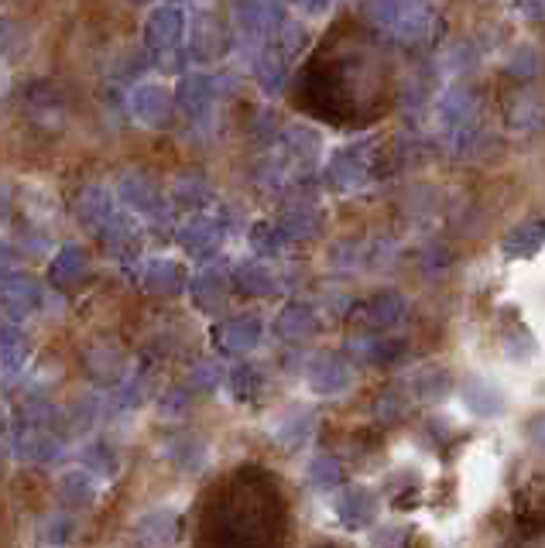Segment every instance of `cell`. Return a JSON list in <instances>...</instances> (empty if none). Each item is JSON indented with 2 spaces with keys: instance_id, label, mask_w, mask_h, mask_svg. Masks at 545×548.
Masks as SVG:
<instances>
[{
  "instance_id": "obj_1",
  "label": "cell",
  "mask_w": 545,
  "mask_h": 548,
  "mask_svg": "<svg viewBox=\"0 0 545 548\" xmlns=\"http://www.w3.org/2000/svg\"><path fill=\"white\" fill-rule=\"evenodd\" d=\"M306 384L319 398H343L354 388V367L340 353H316L306 364Z\"/></svg>"
},
{
  "instance_id": "obj_2",
  "label": "cell",
  "mask_w": 545,
  "mask_h": 548,
  "mask_svg": "<svg viewBox=\"0 0 545 548\" xmlns=\"http://www.w3.org/2000/svg\"><path fill=\"white\" fill-rule=\"evenodd\" d=\"M66 449V435L45 425H18L11 435V453L21 463H55Z\"/></svg>"
},
{
  "instance_id": "obj_3",
  "label": "cell",
  "mask_w": 545,
  "mask_h": 548,
  "mask_svg": "<svg viewBox=\"0 0 545 548\" xmlns=\"http://www.w3.org/2000/svg\"><path fill=\"white\" fill-rule=\"evenodd\" d=\"M333 511H336V521L350 531H360V528H371L374 518H378L381 504H378V494L371 487H340L333 497Z\"/></svg>"
},
{
  "instance_id": "obj_4",
  "label": "cell",
  "mask_w": 545,
  "mask_h": 548,
  "mask_svg": "<svg viewBox=\"0 0 545 548\" xmlns=\"http://www.w3.org/2000/svg\"><path fill=\"white\" fill-rule=\"evenodd\" d=\"M354 319L360 326L374 329V333H388V329L402 326L408 319V298L398 295V292H378L354 309Z\"/></svg>"
},
{
  "instance_id": "obj_5",
  "label": "cell",
  "mask_w": 545,
  "mask_h": 548,
  "mask_svg": "<svg viewBox=\"0 0 545 548\" xmlns=\"http://www.w3.org/2000/svg\"><path fill=\"white\" fill-rule=\"evenodd\" d=\"M42 285L28 274H11V278L0 281V309L11 319H28L42 309Z\"/></svg>"
},
{
  "instance_id": "obj_6",
  "label": "cell",
  "mask_w": 545,
  "mask_h": 548,
  "mask_svg": "<svg viewBox=\"0 0 545 548\" xmlns=\"http://www.w3.org/2000/svg\"><path fill=\"white\" fill-rule=\"evenodd\" d=\"M261 336H264V322H261V316H251V312L216 326V346H220L223 353H230V357L251 353L254 346L261 343Z\"/></svg>"
},
{
  "instance_id": "obj_7",
  "label": "cell",
  "mask_w": 545,
  "mask_h": 548,
  "mask_svg": "<svg viewBox=\"0 0 545 548\" xmlns=\"http://www.w3.org/2000/svg\"><path fill=\"white\" fill-rule=\"evenodd\" d=\"M460 398H463V408L477 418H498L504 415V408H508V394H504L491 377H480V374L463 381Z\"/></svg>"
},
{
  "instance_id": "obj_8",
  "label": "cell",
  "mask_w": 545,
  "mask_h": 548,
  "mask_svg": "<svg viewBox=\"0 0 545 548\" xmlns=\"http://www.w3.org/2000/svg\"><path fill=\"white\" fill-rule=\"evenodd\" d=\"M316 425H319L316 408L295 405V408L282 411V415H278L275 422H271V435H275L278 446H285V449H299V446H306V442L312 439V432H316Z\"/></svg>"
},
{
  "instance_id": "obj_9",
  "label": "cell",
  "mask_w": 545,
  "mask_h": 548,
  "mask_svg": "<svg viewBox=\"0 0 545 548\" xmlns=\"http://www.w3.org/2000/svg\"><path fill=\"white\" fill-rule=\"evenodd\" d=\"M182 35H186V18L179 7H155L144 21V42L151 52H168L182 42Z\"/></svg>"
},
{
  "instance_id": "obj_10",
  "label": "cell",
  "mask_w": 545,
  "mask_h": 548,
  "mask_svg": "<svg viewBox=\"0 0 545 548\" xmlns=\"http://www.w3.org/2000/svg\"><path fill=\"white\" fill-rule=\"evenodd\" d=\"M223 240V227L220 220H213V216H189L186 223L179 227V244L182 251L192 254V257H210L216 247H220Z\"/></svg>"
},
{
  "instance_id": "obj_11",
  "label": "cell",
  "mask_w": 545,
  "mask_h": 548,
  "mask_svg": "<svg viewBox=\"0 0 545 548\" xmlns=\"http://www.w3.org/2000/svg\"><path fill=\"white\" fill-rule=\"evenodd\" d=\"M450 391H453V374L446 367L426 364L412 370V377H408V398L422 401V405H439V401L450 398Z\"/></svg>"
},
{
  "instance_id": "obj_12",
  "label": "cell",
  "mask_w": 545,
  "mask_h": 548,
  "mask_svg": "<svg viewBox=\"0 0 545 548\" xmlns=\"http://www.w3.org/2000/svg\"><path fill=\"white\" fill-rule=\"evenodd\" d=\"M275 333L288 343H306L319 333V312L312 309V305H302V302L285 305L275 319Z\"/></svg>"
},
{
  "instance_id": "obj_13",
  "label": "cell",
  "mask_w": 545,
  "mask_h": 548,
  "mask_svg": "<svg viewBox=\"0 0 545 548\" xmlns=\"http://www.w3.org/2000/svg\"><path fill=\"white\" fill-rule=\"evenodd\" d=\"M141 281L144 288L155 295H179L182 288L189 285V274L179 261H172V257H155V261L144 264Z\"/></svg>"
},
{
  "instance_id": "obj_14",
  "label": "cell",
  "mask_w": 545,
  "mask_h": 548,
  "mask_svg": "<svg viewBox=\"0 0 545 548\" xmlns=\"http://www.w3.org/2000/svg\"><path fill=\"white\" fill-rule=\"evenodd\" d=\"M350 357L367 367H388L405 357V343L388 340V336H360V340H350Z\"/></svg>"
},
{
  "instance_id": "obj_15",
  "label": "cell",
  "mask_w": 545,
  "mask_h": 548,
  "mask_svg": "<svg viewBox=\"0 0 545 548\" xmlns=\"http://www.w3.org/2000/svg\"><path fill=\"white\" fill-rule=\"evenodd\" d=\"M83 364H86V374H90L96 384H110V388H117V384L127 377L124 374V353H120L117 346H107V343L90 346Z\"/></svg>"
},
{
  "instance_id": "obj_16",
  "label": "cell",
  "mask_w": 545,
  "mask_h": 548,
  "mask_svg": "<svg viewBox=\"0 0 545 548\" xmlns=\"http://www.w3.org/2000/svg\"><path fill=\"white\" fill-rule=\"evenodd\" d=\"M86 271H90V257H86L83 247H76V244H66L52 261H48V281H52L55 288L79 285V281L86 278Z\"/></svg>"
},
{
  "instance_id": "obj_17",
  "label": "cell",
  "mask_w": 545,
  "mask_h": 548,
  "mask_svg": "<svg viewBox=\"0 0 545 548\" xmlns=\"http://www.w3.org/2000/svg\"><path fill=\"white\" fill-rule=\"evenodd\" d=\"M138 535L144 548H168L179 538V514L172 507H158V511L144 514L138 521Z\"/></svg>"
},
{
  "instance_id": "obj_18",
  "label": "cell",
  "mask_w": 545,
  "mask_h": 548,
  "mask_svg": "<svg viewBox=\"0 0 545 548\" xmlns=\"http://www.w3.org/2000/svg\"><path fill=\"white\" fill-rule=\"evenodd\" d=\"M367 172H371V161L360 155V148H343L330 158V182L343 192L357 189L367 179Z\"/></svg>"
},
{
  "instance_id": "obj_19",
  "label": "cell",
  "mask_w": 545,
  "mask_h": 548,
  "mask_svg": "<svg viewBox=\"0 0 545 548\" xmlns=\"http://www.w3.org/2000/svg\"><path fill=\"white\" fill-rule=\"evenodd\" d=\"M96 487H100V480L93 477L90 470H69L62 473L59 480V501L69 507V511H86L93 501H96Z\"/></svg>"
},
{
  "instance_id": "obj_20",
  "label": "cell",
  "mask_w": 545,
  "mask_h": 548,
  "mask_svg": "<svg viewBox=\"0 0 545 548\" xmlns=\"http://www.w3.org/2000/svg\"><path fill=\"white\" fill-rule=\"evenodd\" d=\"M234 281H237L240 292H247V295H275L278 288H282V278H278V271L271 268V264H264V261L237 264Z\"/></svg>"
},
{
  "instance_id": "obj_21",
  "label": "cell",
  "mask_w": 545,
  "mask_h": 548,
  "mask_svg": "<svg viewBox=\"0 0 545 548\" xmlns=\"http://www.w3.org/2000/svg\"><path fill=\"white\" fill-rule=\"evenodd\" d=\"M542 244H545V223L528 220V223H518V227L504 237L501 251H504V257H511V261H522V257L539 254Z\"/></svg>"
},
{
  "instance_id": "obj_22",
  "label": "cell",
  "mask_w": 545,
  "mask_h": 548,
  "mask_svg": "<svg viewBox=\"0 0 545 548\" xmlns=\"http://www.w3.org/2000/svg\"><path fill=\"white\" fill-rule=\"evenodd\" d=\"M278 227L285 230L288 240L316 237V233L323 230V213H319L312 203H295V206H288L282 216H278Z\"/></svg>"
},
{
  "instance_id": "obj_23",
  "label": "cell",
  "mask_w": 545,
  "mask_h": 548,
  "mask_svg": "<svg viewBox=\"0 0 545 548\" xmlns=\"http://www.w3.org/2000/svg\"><path fill=\"white\" fill-rule=\"evenodd\" d=\"M189 292H192V302H196L203 312H216V309H223V302H227V278H223L216 268H206L192 278Z\"/></svg>"
},
{
  "instance_id": "obj_24",
  "label": "cell",
  "mask_w": 545,
  "mask_h": 548,
  "mask_svg": "<svg viewBox=\"0 0 545 548\" xmlns=\"http://www.w3.org/2000/svg\"><path fill=\"white\" fill-rule=\"evenodd\" d=\"M28 357H31L28 336L14 326H0V374H7V377L21 374Z\"/></svg>"
},
{
  "instance_id": "obj_25",
  "label": "cell",
  "mask_w": 545,
  "mask_h": 548,
  "mask_svg": "<svg viewBox=\"0 0 545 548\" xmlns=\"http://www.w3.org/2000/svg\"><path fill=\"white\" fill-rule=\"evenodd\" d=\"M134 114L144 124H165L168 114H172V96H168L162 86H138L134 90V100H131Z\"/></svg>"
},
{
  "instance_id": "obj_26",
  "label": "cell",
  "mask_w": 545,
  "mask_h": 548,
  "mask_svg": "<svg viewBox=\"0 0 545 548\" xmlns=\"http://www.w3.org/2000/svg\"><path fill=\"white\" fill-rule=\"evenodd\" d=\"M237 24L247 35H268L278 28V11L268 0H240L237 4Z\"/></svg>"
},
{
  "instance_id": "obj_27",
  "label": "cell",
  "mask_w": 545,
  "mask_h": 548,
  "mask_svg": "<svg viewBox=\"0 0 545 548\" xmlns=\"http://www.w3.org/2000/svg\"><path fill=\"white\" fill-rule=\"evenodd\" d=\"M83 470H90L96 480L117 477L120 456H117V446H114V442H110V439H93L90 446L83 449Z\"/></svg>"
},
{
  "instance_id": "obj_28",
  "label": "cell",
  "mask_w": 545,
  "mask_h": 548,
  "mask_svg": "<svg viewBox=\"0 0 545 548\" xmlns=\"http://www.w3.org/2000/svg\"><path fill=\"white\" fill-rule=\"evenodd\" d=\"M120 199L138 209V213H158V206H162L155 182L144 179V175H127V179L120 182Z\"/></svg>"
},
{
  "instance_id": "obj_29",
  "label": "cell",
  "mask_w": 545,
  "mask_h": 548,
  "mask_svg": "<svg viewBox=\"0 0 545 548\" xmlns=\"http://www.w3.org/2000/svg\"><path fill=\"white\" fill-rule=\"evenodd\" d=\"M306 480L316 490H340L347 480V470L336 456H312L306 463Z\"/></svg>"
},
{
  "instance_id": "obj_30",
  "label": "cell",
  "mask_w": 545,
  "mask_h": 548,
  "mask_svg": "<svg viewBox=\"0 0 545 548\" xmlns=\"http://www.w3.org/2000/svg\"><path fill=\"white\" fill-rule=\"evenodd\" d=\"M79 216H83L90 227H107L114 220V203H110V192L103 185H90V189L79 196Z\"/></svg>"
},
{
  "instance_id": "obj_31",
  "label": "cell",
  "mask_w": 545,
  "mask_h": 548,
  "mask_svg": "<svg viewBox=\"0 0 545 548\" xmlns=\"http://www.w3.org/2000/svg\"><path fill=\"white\" fill-rule=\"evenodd\" d=\"M264 381H268V377H264V370L258 364H237L227 374V388L237 401H254L264 391Z\"/></svg>"
},
{
  "instance_id": "obj_32",
  "label": "cell",
  "mask_w": 545,
  "mask_h": 548,
  "mask_svg": "<svg viewBox=\"0 0 545 548\" xmlns=\"http://www.w3.org/2000/svg\"><path fill=\"white\" fill-rule=\"evenodd\" d=\"M165 459H172V463L182 466V470H199V466L206 463V446H203V439H196V435H175V439L165 446Z\"/></svg>"
},
{
  "instance_id": "obj_33",
  "label": "cell",
  "mask_w": 545,
  "mask_h": 548,
  "mask_svg": "<svg viewBox=\"0 0 545 548\" xmlns=\"http://www.w3.org/2000/svg\"><path fill=\"white\" fill-rule=\"evenodd\" d=\"M179 103L189 110L192 117L203 114V110L213 103V83L206 76H186L179 86Z\"/></svg>"
},
{
  "instance_id": "obj_34",
  "label": "cell",
  "mask_w": 545,
  "mask_h": 548,
  "mask_svg": "<svg viewBox=\"0 0 545 548\" xmlns=\"http://www.w3.org/2000/svg\"><path fill=\"white\" fill-rule=\"evenodd\" d=\"M220 52H223L220 28H216L210 18H203L196 24V35H192V55H196L199 62H213L220 59Z\"/></svg>"
},
{
  "instance_id": "obj_35",
  "label": "cell",
  "mask_w": 545,
  "mask_h": 548,
  "mask_svg": "<svg viewBox=\"0 0 545 548\" xmlns=\"http://www.w3.org/2000/svg\"><path fill=\"white\" fill-rule=\"evenodd\" d=\"M72 535H76V518H72L69 511H52L48 518L42 521V542L48 548H62L72 542Z\"/></svg>"
},
{
  "instance_id": "obj_36",
  "label": "cell",
  "mask_w": 545,
  "mask_h": 548,
  "mask_svg": "<svg viewBox=\"0 0 545 548\" xmlns=\"http://www.w3.org/2000/svg\"><path fill=\"white\" fill-rule=\"evenodd\" d=\"M103 415L100 398H79L76 405L66 408V432H90Z\"/></svg>"
},
{
  "instance_id": "obj_37",
  "label": "cell",
  "mask_w": 545,
  "mask_h": 548,
  "mask_svg": "<svg viewBox=\"0 0 545 548\" xmlns=\"http://www.w3.org/2000/svg\"><path fill=\"white\" fill-rule=\"evenodd\" d=\"M258 83L264 86L268 93H278L285 86V52H278V48H271V52H264L258 59Z\"/></svg>"
},
{
  "instance_id": "obj_38",
  "label": "cell",
  "mask_w": 545,
  "mask_h": 548,
  "mask_svg": "<svg viewBox=\"0 0 545 548\" xmlns=\"http://www.w3.org/2000/svg\"><path fill=\"white\" fill-rule=\"evenodd\" d=\"M285 244H288V237L278 223H258V227L251 230V247L261 257H278L285 251Z\"/></svg>"
},
{
  "instance_id": "obj_39",
  "label": "cell",
  "mask_w": 545,
  "mask_h": 548,
  "mask_svg": "<svg viewBox=\"0 0 545 548\" xmlns=\"http://www.w3.org/2000/svg\"><path fill=\"white\" fill-rule=\"evenodd\" d=\"M227 374L230 370H223L220 360H199V364L189 370V388L210 394V391L220 388L223 381H227Z\"/></svg>"
},
{
  "instance_id": "obj_40",
  "label": "cell",
  "mask_w": 545,
  "mask_h": 548,
  "mask_svg": "<svg viewBox=\"0 0 545 548\" xmlns=\"http://www.w3.org/2000/svg\"><path fill=\"white\" fill-rule=\"evenodd\" d=\"M542 114H545L542 100L535 93H528V90L518 93L515 103H511V110H508V117H511V124H515V127H535V124H542Z\"/></svg>"
},
{
  "instance_id": "obj_41",
  "label": "cell",
  "mask_w": 545,
  "mask_h": 548,
  "mask_svg": "<svg viewBox=\"0 0 545 548\" xmlns=\"http://www.w3.org/2000/svg\"><path fill=\"white\" fill-rule=\"evenodd\" d=\"M539 69H542V66H539V52H535L532 45L518 48V52L511 55V66H508L511 76H518V79H532Z\"/></svg>"
},
{
  "instance_id": "obj_42",
  "label": "cell",
  "mask_w": 545,
  "mask_h": 548,
  "mask_svg": "<svg viewBox=\"0 0 545 548\" xmlns=\"http://www.w3.org/2000/svg\"><path fill=\"white\" fill-rule=\"evenodd\" d=\"M14 45H24L21 28L18 24H11V21H0V59H11Z\"/></svg>"
},
{
  "instance_id": "obj_43",
  "label": "cell",
  "mask_w": 545,
  "mask_h": 548,
  "mask_svg": "<svg viewBox=\"0 0 545 548\" xmlns=\"http://www.w3.org/2000/svg\"><path fill=\"white\" fill-rule=\"evenodd\" d=\"M162 411H165V415H186V411H189V391H182V388L168 391Z\"/></svg>"
},
{
  "instance_id": "obj_44",
  "label": "cell",
  "mask_w": 545,
  "mask_h": 548,
  "mask_svg": "<svg viewBox=\"0 0 545 548\" xmlns=\"http://www.w3.org/2000/svg\"><path fill=\"white\" fill-rule=\"evenodd\" d=\"M402 542H405L402 528H384V531H378V538H374L378 548H402Z\"/></svg>"
},
{
  "instance_id": "obj_45",
  "label": "cell",
  "mask_w": 545,
  "mask_h": 548,
  "mask_svg": "<svg viewBox=\"0 0 545 548\" xmlns=\"http://www.w3.org/2000/svg\"><path fill=\"white\" fill-rule=\"evenodd\" d=\"M14 264H18V254H14V247L7 244V240H0V278H11Z\"/></svg>"
},
{
  "instance_id": "obj_46",
  "label": "cell",
  "mask_w": 545,
  "mask_h": 548,
  "mask_svg": "<svg viewBox=\"0 0 545 548\" xmlns=\"http://www.w3.org/2000/svg\"><path fill=\"white\" fill-rule=\"evenodd\" d=\"M528 439H532V446L545 456V411L539 418H532V425H528Z\"/></svg>"
},
{
  "instance_id": "obj_47",
  "label": "cell",
  "mask_w": 545,
  "mask_h": 548,
  "mask_svg": "<svg viewBox=\"0 0 545 548\" xmlns=\"http://www.w3.org/2000/svg\"><path fill=\"white\" fill-rule=\"evenodd\" d=\"M295 7H299L302 14H309V18H316V14H326L333 7V0H292Z\"/></svg>"
},
{
  "instance_id": "obj_48",
  "label": "cell",
  "mask_w": 545,
  "mask_h": 548,
  "mask_svg": "<svg viewBox=\"0 0 545 548\" xmlns=\"http://www.w3.org/2000/svg\"><path fill=\"white\" fill-rule=\"evenodd\" d=\"M4 429H7V411L0 408V432H4Z\"/></svg>"
}]
</instances>
